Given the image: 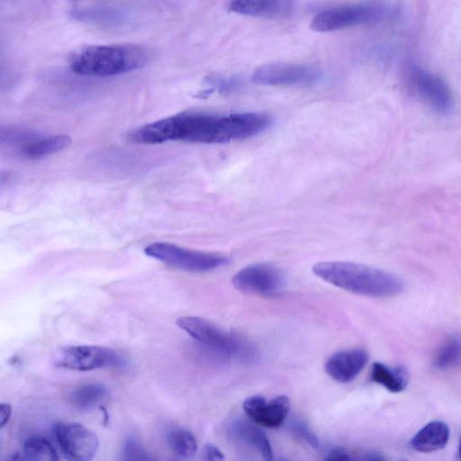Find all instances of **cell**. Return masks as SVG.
<instances>
[{
    "label": "cell",
    "instance_id": "1",
    "mask_svg": "<svg viewBox=\"0 0 461 461\" xmlns=\"http://www.w3.org/2000/svg\"><path fill=\"white\" fill-rule=\"evenodd\" d=\"M264 113H212L185 111L131 131V142L155 145L170 140L217 144L254 137L269 128Z\"/></svg>",
    "mask_w": 461,
    "mask_h": 461
},
{
    "label": "cell",
    "instance_id": "2",
    "mask_svg": "<svg viewBox=\"0 0 461 461\" xmlns=\"http://www.w3.org/2000/svg\"><path fill=\"white\" fill-rule=\"evenodd\" d=\"M315 276L346 291L371 297H391L402 292L404 284L397 276L363 264L346 261L317 263Z\"/></svg>",
    "mask_w": 461,
    "mask_h": 461
},
{
    "label": "cell",
    "instance_id": "3",
    "mask_svg": "<svg viewBox=\"0 0 461 461\" xmlns=\"http://www.w3.org/2000/svg\"><path fill=\"white\" fill-rule=\"evenodd\" d=\"M150 51L139 44H95L73 52L68 59L71 71L87 77L117 76L145 66Z\"/></svg>",
    "mask_w": 461,
    "mask_h": 461
},
{
    "label": "cell",
    "instance_id": "4",
    "mask_svg": "<svg viewBox=\"0 0 461 461\" xmlns=\"http://www.w3.org/2000/svg\"><path fill=\"white\" fill-rule=\"evenodd\" d=\"M176 325L194 339L223 358L237 357L250 359L252 348L240 336L226 331L212 322L197 316H183Z\"/></svg>",
    "mask_w": 461,
    "mask_h": 461
},
{
    "label": "cell",
    "instance_id": "5",
    "mask_svg": "<svg viewBox=\"0 0 461 461\" xmlns=\"http://www.w3.org/2000/svg\"><path fill=\"white\" fill-rule=\"evenodd\" d=\"M144 252L170 267L189 272H208L230 262L225 255L193 250L167 241L150 243Z\"/></svg>",
    "mask_w": 461,
    "mask_h": 461
},
{
    "label": "cell",
    "instance_id": "6",
    "mask_svg": "<svg viewBox=\"0 0 461 461\" xmlns=\"http://www.w3.org/2000/svg\"><path fill=\"white\" fill-rule=\"evenodd\" d=\"M386 14V7L375 3L342 5L317 14L312 19L311 28L319 32H335L356 25L376 23Z\"/></svg>",
    "mask_w": 461,
    "mask_h": 461
},
{
    "label": "cell",
    "instance_id": "7",
    "mask_svg": "<svg viewBox=\"0 0 461 461\" xmlns=\"http://www.w3.org/2000/svg\"><path fill=\"white\" fill-rule=\"evenodd\" d=\"M405 81L411 91L435 113L446 115L453 111V93L438 75L411 64L405 70Z\"/></svg>",
    "mask_w": 461,
    "mask_h": 461
},
{
    "label": "cell",
    "instance_id": "8",
    "mask_svg": "<svg viewBox=\"0 0 461 461\" xmlns=\"http://www.w3.org/2000/svg\"><path fill=\"white\" fill-rule=\"evenodd\" d=\"M285 273L268 263L249 265L232 277L233 285L248 294L274 295L285 285Z\"/></svg>",
    "mask_w": 461,
    "mask_h": 461
},
{
    "label": "cell",
    "instance_id": "9",
    "mask_svg": "<svg viewBox=\"0 0 461 461\" xmlns=\"http://www.w3.org/2000/svg\"><path fill=\"white\" fill-rule=\"evenodd\" d=\"M320 78V71L310 65L275 62L257 68L251 77L253 83L263 86H306Z\"/></svg>",
    "mask_w": 461,
    "mask_h": 461
},
{
    "label": "cell",
    "instance_id": "10",
    "mask_svg": "<svg viewBox=\"0 0 461 461\" xmlns=\"http://www.w3.org/2000/svg\"><path fill=\"white\" fill-rule=\"evenodd\" d=\"M58 366L75 370L90 371L105 366H117L122 358L112 348L94 345H76L62 348L55 360Z\"/></svg>",
    "mask_w": 461,
    "mask_h": 461
},
{
    "label": "cell",
    "instance_id": "11",
    "mask_svg": "<svg viewBox=\"0 0 461 461\" xmlns=\"http://www.w3.org/2000/svg\"><path fill=\"white\" fill-rule=\"evenodd\" d=\"M53 433L63 455L71 460H90L95 455L99 440L86 426L76 422H59Z\"/></svg>",
    "mask_w": 461,
    "mask_h": 461
},
{
    "label": "cell",
    "instance_id": "12",
    "mask_svg": "<svg viewBox=\"0 0 461 461\" xmlns=\"http://www.w3.org/2000/svg\"><path fill=\"white\" fill-rule=\"evenodd\" d=\"M242 407L252 422L276 429L285 422L289 413L290 402L285 395L276 396L269 402L262 395H253L244 401Z\"/></svg>",
    "mask_w": 461,
    "mask_h": 461
},
{
    "label": "cell",
    "instance_id": "13",
    "mask_svg": "<svg viewBox=\"0 0 461 461\" xmlns=\"http://www.w3.org/2000/svg\"><path fill=\"white\" fill-rule=\"evenodd\" d=\"M367 360L368 354L364 349L340 350L327 359L324 369L333 380L339 383H348L363 370Z\"/></svg>",
    "mask_w": 461,
    "mask_h": 461
},
{
    "label": "cell",
    "instance_id": "14",
    "mask_svg": "<svg viewBox=\"0 0 461 461\" xmlns=\"http://www.w3.org/2000/svg\"><path fill=\"white\" fill-rule=\"evenodd\" d=\"M254 422L235 418L227 423L228 434L234 440L257 451L265 460L273 459L271 444L266 434Z\"/></svg>",
    "mask_w": 461,
    "mask_h": 461
},
{
    "label": "cell",
    "instance_id": "15",
    "mask_svg": "<svg viewBox=\"0 0 461 461\" xmlns=\"http://www.w3.org/2000/svg\"><path fill=\"white\" fill-rule=\"evenodd\" d=\"M293 0H230L228 9L233 13L257 17H281L288 14Z\"/></svg>",
    "mask_w": 461,
    "mask_h": 461
},
{
    "label": "cell",
    "instance_id": "16",
    "mask_svg": "<svg viewBox=\"0 0 461 461\" xmlns=\"http://www.w3.org/2000/svg\"><path fill=\"white\" fill-rule=\"evenodd\" d=\"M449 429L446 423L434 420L421 428L411 439V446L419 452L437 451L446 446Z\"/></svg>",
    "mask_w": 461,
    "mask_h": 461
},
{
    "label": "cell",
    "instance_id": "17",
    "mask_svg": "<svg viewBox=\"0 0 461 461\" xmlns=\"http://www.w3.org/2000/svg\"><path fill=\"white\" fill-rule=\"evenodd\" d=\"M71 138L67 134L37 137L26 142L19 152L28 159H41L63 150L71 144Z\"/></svg>",
    "mask_w": 461,
    "mask_h": 461
},
{
    "label": "cell",
    "instance_id": "18",
    "mask_svg": "<svg viewBox=\"0 0 461 461\" xmlns=\"http://www.w3.org/2000/svg\"><path fill=\"white\" fill-rule=\"evenodd\" d=\"M72 15L78 21L104 26H117L124 21L125 14L108 6H92L77 9Z\"/></svg>",
    "mask_w": 461,
    "mask_h": 461
},
{
    "label": "cell",
    "instance_id": "19",
    "mask_svg": "<svg viewBox=\"0 0 461 461\" xmlns=\"http://www.w3.org/2000/svg\"><path fill=\"white\" fill-rule=\"evenodd\" d=\"M371 379L388 391L398 393L405 388L408 375L402 367L391 368L382 363L375 362L371 368Z\"/></svg>",
    "mask_w": 461,
    "mask_h": 461
},
{
    "label": "cell",
    "instance_id": "20",
    "mask_svg": "<svg viewBox=\"0 0 461 461\" xmlns=\"http://www.w3.org/2000/svg\"><path fill=\"white\" fill-rule=\"evenodd\" d=\"M107 388L99 383L84 384L74 389L68 396L69 402L79 410H89L99 404L106 396Z\"/></svg>",
    "mask_w": 461,
    "mask_h": 461
},
{
    "label": "cell",
    "instance_id": "21",
    "mask_svg": "<svg viewBox=\"0 0 461 461\" xmlns=\"http://www.w3.org/2000/svg\"><path fill=\"white\" fill-rule=\"evenodd\" d=\"M167 440L170 448L177 456L189 458L197 451V442L192 432L176 428L168 431Z\"/></svg>",
    "mask_w": 461,
    "mask_h": 461
},
{
    "label": "cell",
    "instance_id": "22",
    "mask_svg": "<svg viewBox=\"0 0 461 461\" xmlns=\"http://www.w3.org/2000/svg\"><path fill=\"white\" fill-rule=\"evenodd\" d=\"M22 454L23 458L29 460L54 461L59 459L51 443L42 437L27 438L23 443Z\"/></svg>",
    "mask_w": 461,
    "mask_h": 461
},
{
    "label": "cell",
    "instance_id": "23",
    "mask_svg": "<svg viewBox=\"0 0 461 461\" xmlns=\"http://www.w3.org/2000/svg\"><path fill=\"white\" fill-rule=\"evenodd\" d=\"M433 363L438 369H448L461 364V339L452 338L442 344Z\"/></svg>",
    "mask_w": 461,
    "mask_h": 461
},
{
    "label": "cell",
    "instance_id": "24",
    "mask_svg": "<svg viewBox=\"0 0 461 461\" xmlns=\"http://www.w3.org/2000/svg\"><path fill=\"white\" fill-rule=\"evenodd\" d=\"M205 82L211 90L220 93L232 92L240 86V80L235 77L211 75L206 77Z\"/></svg>",
    "mask_w": 461,
    "mask_h": 461
},
{
    "label": "cell",
    "instance_id": "25",
    "mask_svg": "<svg viewBox=\"0 0 461 461\" xmlns=\"http://www.w3.org/2000/svg\"><path fill=\"white\" fill-rule=\"evenodd\" d=\"M291 431L313 448L319 447V439L311 428L301 420H293L289 423Z\"/></svg>",
    "mask_w": 461,
    "mask_h": 461
},
{
    "label": "cell",
    "instance_id": "26",
    "mask_svg": "<svg viewBox=\"0 0 461 461\" xmlns=\"http://www.w3.org/2000/svg\"><path fill=\"white\" fill-rule=\"evenodd\" d=\"M122 457L123 460H149L152 458L144 447L131 438L126 440Z\"/></svg>",
    "mask_w": 461,
    "mask_h": 461
},
{
    "label": "cell",
    "instance_id": "27",
    "mask_svg": "<svg viewBox=\"0 0 461 461\" xmlns=\"http://www.w3.org/2000/svg\"><path fill=\"white\" fill-rule=\"evenodd\" d=\"M203 459L205 460H222L223 453L214 445L206 444L203 449Z\"/></svg>",
    "mask_w": 461,
    "mask_h": 461
},
{
    "label": "cell",
    "instance_id": "28",
    "mask_svg": "<svg viewBox=\"0 0 461 461\" xmlns=\"http://www.w3.org/2000/svg\"><path fill=\"white\" fill-rule=\"evenodd\" d=\"M351 459L350 454L344 448H332L326 456V460L346 461Z\"/></svg>",
    "mask_w": 461,
    "mask_h": 461
},
{
    "label": "cell",
    "instance_id": "29",
    "mask_svg": "<svg viewBox=\"0 0 461 461\" xmlns=\"http://www.w3.org/2000/svg\"><path fill=\"white\" fill-rule=\"evenodd\" d=\"M12 415V406L9 403H1L0 405V427L3 428L10 420Z\"/></svg>",
    "mask_w": 461,
    "mask_h": 461
},
{
    "label": "cell",
    "instance_id": "30",
    "mask_svg": "<svg viewBox=\"0 0 461 461\" xmlns=\"http://www.w3.org/2000/svg\"><path fill=\"white\" fill-rule=\"evenodd\" d=\"M458 455L461 459V437H460L459 445H458Z\"/></svg>",
    "mask_w": 461,
    "mask_h": 461
}]
</instances>
